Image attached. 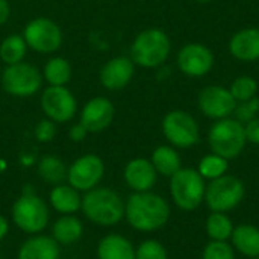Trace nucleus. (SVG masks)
Wrapping results in <instances>:
<instances>
[{
    "mask_svg": "<svg viewBox=\"0 0 259 259\" xmlns=\"http://www.w3.org/2000/svg\"><path fill=\"white\" fill-rule=\"evenodd\" d=\"M124 219L140 232H153L167 225L170 206L164 197L152 191L134 193L124 202Z\"/></svg>",
    "mask_w": 259,
    "mask_h": 259,
    "instance_id": "f257e3e1",
    "label": "nucleus"
},
{
    "mask_svg": "<svg viewBox=\"0 0 259 259\" xmlns=\"http://www.w3.org/2000/svg\"><path fill=\"white\" fill-rule=\"evenodd\" d=\"M80 211L91 223L111 228L124 219V200L111 188L96 187L82 196Z\"/></svg>",
    "mask_w": 259,
    "mask_h": 259,
    "instance_id": "f03ea898",
    "label": "nucleus"
},
{
    "mask_svg": "<svg viewBox=\"0 0 259 259\" xmlns=\"http://www.w3.org/2000/svg\"><path fill=\"white\" fill-rule=\"evenodd\" d=\"M171 52L168 35L156 27L140 32L131 46V59L143 68H156L162 65Z\"/></svg>",
    "mask_w": 259,
    "mask_h": 259,
    "instance_id": "7ed1b4c3",
    "label": "nucleus"
},
{
    "mask_svg": "<svg viewBox=\"0 0 259 259\" xmlns=\"http://www.w3.org/2000/svg\"><path fill=\"white\" fill-rule=\"evenodd\" d=\"M11 215L14 225L29 235L42 232L50 220L49 205L32 190H23V194L12 205Z\"/></svg>",
    "mask_w": 259,
    "mask_h": 259,
    "instance_id": "20e7f679",
    "label": "nucleus"
},
{
    "mask_svg": "<svg viewBox=\"0 0 259 259\" xmlns=\"http://www.w3.org/2000/svg\"><path fill=\"white\" fill-rule=\"evenodd\" d=\"M208 143L212 153L228 161L234 159L243 152L247 143L244 134V124H241L240 121L231 117L215 120V123L209 129Z\"/></svg>",
    "mask_w": 259,
    "mask_h": 259,
    "instance_id": "39448f33",
    "label": "nucleus"
},
{
    "mask_svg": "<svg viewBox=\"0 0 259 259\" xmlns=\"http://www.w3.org/2000/svg\"><path fill=\"white\" fill-rule=\"evenodd\" d=\"M205 182L194 168H181L170 178V194L176 206L184 211H193L205 199Z\"/></svg>",
    "mask_w": 259,
    "mask_h": 259,
    "instance_id": "423d86ee",
    "label": "nucleus"
},
{
    "mask_svg": "<svg viewBox=\"0 0 259 259\" xmlns=\"http://www.w3.org/2000/svg\"><path fill=\"white\" fill-rule=\"evenodd\" d=\"M3 90L14 97H30L39 91L42 76L38 68L27 62L6 65L0 77Z\"/></svg>",
    "mask_w": 259,
    "mask_h": 259,
    "instance_id": "0eeeda50",
    "label": "nucleus"
},
{
    "mask_svg": "<svg viewBox=\"0 0 259 259\" xmlns=\"http://www.w3.org/2000/svg\"><path fill=\"white\" fill-rule=\"evenodd\" d=\"M244 197V185L235 176L223 175L205 188V202L212 212H228L238 206Z\"/></svg>",
    "mask_w": 259,
    "mask_h": 259,
    "instance_id": "6e6552de",
    "label": "nucleus"
},
{
    "mask_svg": "<svg viewBox=\"0 0 259 259\" xmlns=\"http://www.w3.org/2000/svg\"><path fill=\"white\" fill-rule=\"evenodd\" d=\"M162 134L167 141L178 149H190L199 143L200 132L196 118L182 111L173 109L162 118Z\"/></svg>",
    "mask_w": 259,
    "mask_h": 259,
    "instance_id": "1a4fd4ad",
    "label": "nucleus"
},
{
    "mask_svg": "<svg viewBox=\"0 0 259 259\" xmlns=\"http://www.w3.org/2000/svg\"><path fill=\"white\" fill-rule=\"evenodd\" d=\"M21 35L29 49L44 55L59 50L64 39L61 27L53 20L46 17L30 20Z\"/></svg>",
    "mask_w": 259,
    "mask_h": 259,
    "instance_id": "9d476101",
    "label": "nucleus"
},
{
    "mask_svg": "<svg viewBox=\"0 0 259 259\" xmlns=\"http://www.w3.org/2000/svg\"><path fill=\"white\" fill-rule=\"evenodd\" d=\"M105 175V164L100 156L87 153L79 156L67 170V182L79 193L99 187Z\"/></svg>",
    "mask_w": 259,
    "mask_h": 259,
    "instance_id": "9b49d317",
    "label": "nucleus"
},
{
    "mask_svg": "<svg viewBox=\"0 0 259 259\" xmlns=\"http://www.w3.org/2000/svg\"><path fill=\"white\" fill-rule=\"evenodd\" d=\"M41 109L49 120L55 123H68L76 114L77 102L67 87L49 85L41 96Z\"/></svg>",
    "mask_w": 259,
    "mask_h": 259,
    "instance_id": "f8f14e48",
    "label": "nucleus"
},
{
    "mask_svg": "<svg viewBox=\"0 0 259 259\" xmlns=\"http://www.w3.org/2000/svg\"><path fill=\"white\" fill-rule=\"evenodd\" d=\"M179 70L190 77H202L214 67V53L203 44H185L178 53Z\"/></svg>",
    "mask_w": 259,
    "mask_h": 259,
    "instance_id": "ddd939ff",
    "label": "nucleus"
},
{
    "mask_svg": "<svg viewBox=\"0 0 259 259\" xmlns=\"http://www.w3.org/2000/svg\"><path fill=\"white\" fill-rule=\"evenodd\" d=\"M237 100L232 97L231 91L220 85H209L203 88L199 94L200 111L212 120L228 118L234 114Z\"/></svg>",
    "mask_w": 259,
    "mask_h": 259,
    "instance_id": "4468645a",
    "label": "nucleus"
},
{
    "mask_svg": "<svg viewBox=\"0 0 259 259\" xmlns=\"http://www.w3.org/2000/svg\"><path fill=\"white\" fill-rule=\"evenodd\" d=\"M114 105L106 97L90 99L80 111V124L91 134H97L111 126L114 120Z\"/></svg>",
    "mask_w": 259,
    "mask_h": 259,
    "instance_id": "2eb2a0df",
    "label": "nucleus"
},
{
    "mask_svg": "<svg viewBox=\"0 0 259 259\" xmlns=\"http://www.w3.org/2000/svg\"><path fill=\"white\" fill-rule=\"evenodd\" d=\"M135 74V64L127 56L109 59L100 70V83L109 91H118L129 85Z\"/></svg>",
    "mask_w": 259,
    "mask_h": 259,
    "instance_id": "dca6fc26",
    "label": "nucleus"
},
{
    "mask_svg": "<svg viewBox=\"0 0 259 259\" xmlns=\"http://www.w3.org/2000/svg\"><path fill=\"white\" fill-rule=\"evenodd\" d=\"M126 185L134 193H144L150 191L158 179V173L153 164L146 158H135L129 161L123 171Z\"/></svg>",
    "mask_w": 259,
    "mask_h": 259,
    "instance_id": "f3484780",
    "label": "nucleus"
},
{
    "mask_svg": "<svg viewBox=\"0 0 259 259\" xmlns=\"http://www.w3.org/2000/svg\"><path fill=\"white\" fill-rule=\"evenodd\" d=\"M231 55L241 62H255L259 59V29L247 27L232 35L229 41Z\"/></svg>",
    "mask_w": 259,
    "mask_h": 259,
    "instance_id": "a211bd4d",
    "label": "nucleus"
},
{
    "mask_svg": "<svg viewBox=\"0 0 259 259\" xmlns=\"http://www.w3.org/2000/svg\"><path fill=\"white\" fill-rule=\"evenodd\" d=\"M18 259H59L61 247L49 235L36 234L27 238L18 249Z\"/></svg>",
    "mask_w": 259,
    "mask_h": 259,
    "instance_id": "6ab92c4d",
    "label": "nucleus"
},
{
    "mask_svg": "<svg viewBox=\"0 0 259 259\" xmlns=\"http://www.w3.org/2000/svg\"><path fill=\"white\" fill-rule=\"evenodd\" d=\"M49 203L53 211L59 212L61 215L76 214L80 211L82 196L77 190H74L68 184H58L49 193Z\"/></svg>",
    "mask_w": 259,
    "mask_h": 259,
    "instance_id": "aec40b11",
    "label": "nucleus"
},
{
    "mask_svg": "<svg viewBox=\"0 0 259 259\" xmlns=\"http://www.w3.org/2000/svg\"><path fill=\"white\" fill-rule=\"evenodd\" d=\"M97 259H135L134 244L120 234H109L97 244Z\"/></svg>",
    "mask_w": 259,
    "mask_h": 259,
    "instance_id": "412c9836",
    "label": "nucleus"
},
{
    "mask_svg": "<svg viewBox=\"0 0 259 259\" xmlns=\"http://www.w3.org/2000/svg\"><path fill=\"white\" fill-rule=\"evenodd\" d=\"M83 235V225L74 215H61L52 226V238L59 246H68L79 241Z\"/></svg>",
    "mask_w": 259,
    "mask_h": 259,
    "instance_id": "4be33fe9",
    "label": "nucleus"
},
{
    "mask_svg": "<svg viewBox=\"0 0 259 259\" xmlns=\"http://www.w3.org/2000/svg\"><path fill=\"white\" fill-rule=\"evenodd\" d=\"M232 246L241 255L247 258H258L259 256V229L252 225H240L234 228L231 235Z\"/></svg>",
    "mask_w": 259,
    "mask_h": 259,
    "instance_id": "5701e85b",
    "label": "nucleus"
},
{
    "mask_svg": "<svg viewBox=\"0 0 259 259\" xmlns=\"http://www.w3.org/2000/svg\"><path fill=\"white\" fill-rule=\"evenodd\" d=\"M150 162L153 164L158 175L171 178L178 170H181V156L171 146H159L153 150Z\"/></svg>",
    "mask_w": 259,
    "mask_h": 259,
    "instance_id": "b1692460",
    "label": "nucleus"
},
{
    "mask_svg": "<svg viewBox=\"0 0 259 259\" xmlns=\"http://www.w3.org/2000/svg\"><path fill=\"white\" fill-rule=\"evenodd\" d=\"M36 170H38L39 178L47 184L58 185V184H62L64 181H67L68 167H65V164L55 155L42 156L36 164Z\"/></svg>",
    "mask_w": 259,
    "mask_h": 259,
    "instance_id": "393cba45",
    "label": "nucleus"
},
{
    "mask_svg": "<svg viewBox=\"0 0 259 259\" xmlns=\"http://www.w3.org/2000/svg\"><path fill=\"white\" fill-rule=\"evenodd\" d=\"M42 76L52 87H65L73 76V70L65 58L55 56L46 62Z\"/></svg>",
    "mask_w": 259,
    "mask_h": 259,
    "instance_id": "a878e982",
    "label": "nucleus"
},
{
    "mask_svg": "<svg viewBox=\"0 0 259 259\" xmlns=\"http://www.w3.org/2000/svg\"><path fill=\"white\" fill-rule=\"evenodd\" d=\"M27 44L23 38V35L18 33H11L8 35L2 42H0V59L6 65L18 64L23 62L26 52H27Z\"/></svg>",
    "mask_w": 259,
    "mask_h": 259,
    "instance_id": "bb28decb",
    "label": "nucleus"
},
{
    "mask_svg": "<svg viewBox=\"0 0 259 259\" xmlns=\"http://www.w3.org/2000/svg\"><path fill=\"white\" fill-rule=\"evenodd\" d=\"M206 232L212 241H228L234 232V225L225 212H212L206 220Z\"/></svg>",
    "mask_w": 259,
    "mask_h": 259,
    "instance_id": "cd10ccee",
    "label": "nucleus"
},
{
    "mask_svg": "<svg viewBox=\"0 0 259 259\" xmlns=\"http://www.w3.org/2000/svg\"><path fill=\"white\" fill-rule=\"evenodd\" d=\"M197 171L200 173V176L203 179H209L214 181L223 175H226L228 171V159L215 155V153H209L206 156H203L199 162V168Z\"/></svg>",
    "mask_w": 259,
    "mask_h": 259,
    "instance_id": "c85d7f7f",
    "label": "nucleus"
},
{
    "mask_svg": "<svg viewBox=\"0 0 259 259\" xmlns=\"http://www.w3.org/2000/svg\"><path fill=\"white\" fill-rule=\"evenodd\" d=\"M229 91L237 102H244V100L256 97L258 82L250 76H240L231 83Z\"/></svg>",
    "mask_w": 259,
    "mask_h": 259,
    "instance_id": "c756f323",
    "label": "nucleus"
},
{
    "mask_svg": "<svg viewBox=\"0 0 259 259\" xmlns=\"http://www.w3.org/2000/svg\"><path fill=\"white\" fill-rule=\"evenodd\" d=\"M135 259H168V255L159 241L146 240L135 247Z\"/></svg>",
    "mask_w": 259,
    "mask_h": 259,
    "instance_id": "7c9ffc66",
    "label": "nucleus"
},
{
    "mask_svg": "<svg viewBox=\"0 0 259 259\" xmlns=\"http://www.w3.org/2000/svg\"><path fill=\"white\" fill-rule=\"evenodd\" d=\"M259 114V99L253 97L244 102H237V106L234 109V115L235 120L240 121L241 124H246L249 121H252L253 118H256Z\"/></svg>",
    "mask_w": 259,
    "mask_h": 259,
    "instance_id": "2f4dec72",
    "label": "nucleus"
},
{
    "mask_svg": "<svg viewBox=\"0 0 259 259\" xmlns=\"http://www.w3.org/2000/svg\"><path fill=\"white\" fill-rule=\"evenodd\" d=\"M203 259H235V252L226 241H211L203 250Z\"/></svg>",
    "mask_w": 259,
    "mask_h": 259,
    "instance_id": "473e14b6",
    "label": "nucleus"
},
{
    "mask_svg": "<svg viewBox=\"0 0 259 259\" xmlns=\"http://www.w3.org/2000/svg\"><path fill=\"white\" fill-rule=\"evenodd\" d=\"M33 134H35V138L39 143H50L56 135V124H55V121H52L49 118H44L35 126Z\"/></svg>",
    "mask_w": 259,
    "mask_h": 259,
    "instance_id": "72a5a7b5",
    "label": "nucleus"
},
{
    "mask_svg": "<svg viewBox=\"0 0 259 259\" xmlns=\"http://www.w3.org/2000/svg\"><path fill=\"white\" fill-rule=\"evenodd\" d=\"M244 134H246L247 143L259 144V117L244 124Z\"/></svg>",
    "mask_w": 259,
    "mask_h": 259,
    "instance_id": "f704fd0d",
    "label": "nucleus"
},
{
    "mask_svg": "<svg viewBox=\"0 0 259 259\" xmlns=\"http://www.w3.org/2000/svg\"><path fill=\"white\" fill-rule=\"evenodd\" d=\"M88 134H90V132H88L80 123H77V124H73V126L70 127V131H68V138H70L73 143H80V141H83V140L87 138Z\"/></svg>",
    "mask_w": 259,
    "mask_h": 259,
    "instance_id": "c9c22d12",
    "label": "nucleus"
},
{
    "mask_svg": "<svg viewBox=\"0 0 259 259\" xmlns=\"http://www.w3.org/2000/svg\"><path fill=\"white\" fill-rule=\"evenodd\" d=\"M11 17V5L8 0H0V26L6 24Z\"/></svg>",
    "mask_w": 259,
    "mask_h": 259,
    "instance_id": "e433bc0d",
    "label": "nucleus"
},
{
    "mask_svg": "<svg viewBox=\"0 0 259 259\" xmlns=\"http://www.w3.org/2000/svg\"><path fill=\"white\" fill-rule=\"evenodd\" d=\"M8 232H9V222L3 215H0V241L5 240Z\"/></svg>",
    "mask_w": 259,
    "mask_h": 259,
    "instance_id": "4c0bfd02",
    "label": "nucleus"
},
{
    "mask_svg": "<svg viewBox=\"0 0 259 259\" xmlns=\"http://www.w3.org/2000/svg\"><path fill=\"white\" fill-rule=\"evenodd\" d=\"M21 162L26 164V165H32L33 164V158L32 156H23L21 158Z\"/></svg>",
    "mask_w": 259,
    "mask_h": 259,
    "instance_id": "58836bf2",
    "label": "nucleus"
},
{
    "mask_svg": "<svg viewBox=\"0 0 259 259\" xmlns=\"http://www.w3.org/2000/svg\"><path fill=\"white\" fill-rule=\"evenodd\" d=\"M6 167H8L6 161H5V159H0V173H3V171L6 170Z\"/></svg>",
    "mask_w": 259,
    "mask_h": 259,
    "instance_id": "ea45409f",
    "label": "nucleus"
},
{
    "mask_svg": "<svg viewBox=\"0 0 259 259\" xmlns=\"http://www.w3.org/2000/svg\"><path fill=\"white\" fill-rule=\"evenodd\" d=\"M197 2H202V3H206V2H211V0H197Z\"/></svg>",
    "mask_w": 259,
    "mask_h": 259,
    "instance_id": "a19ab883",
    "label": "nucleus"
},
{
    "mask_svg": "<svg viewBox=\"0 0 259 259\" xmlns=\"http://www.w3.org/2000/svg\"><path fill=\"white\" fill-rule=\"evenodd\" d=\"M253 259H259V256H258V258H253Z\"/></svg>",
    "mask_w": 259,
    "mask_h": 259,
    "instance_id": "79ce46f5",
    "label": "nucleus"
},
{
    "mask_svg": "<svg viewBox=\"0 0 259 259\" xmlns=\"http://www.w3.org/2000/svg\"><path fill=\"white\" fill-rule=\"evenodd\" d=\"M0 259H2V258H0Z\"/></svg>",
    "mask_w": 259,
    "mask_h": 259,
    "instance_id": "37998d69",
    "label": "nucleus"
}]
</instances>
